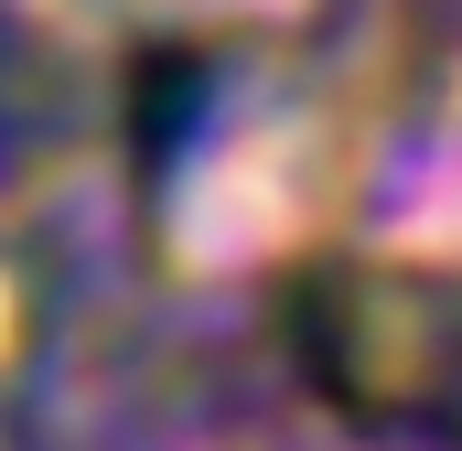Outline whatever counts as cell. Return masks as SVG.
I'll return each instance as SVG.
<instances>
[{"mask_svg":"<svg viewBox=\"0 0 462 451\" xmlns=\"http://www.w3.org/2000/svg\"><path fill=\"white\" fill-rule=\"evenodd\" d=\"M22 76H32V54H22V43L0 32V161L22 151V140H11V129H22Z\"/></svg>","mask_w":462,"mask_h":451,"instance_id":"6da1fadb","label":"cell"}]
</instances>
